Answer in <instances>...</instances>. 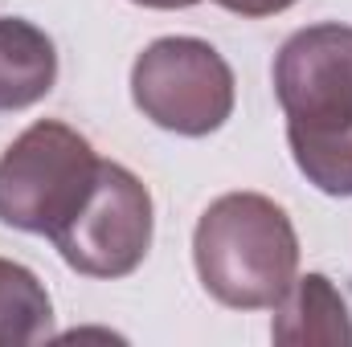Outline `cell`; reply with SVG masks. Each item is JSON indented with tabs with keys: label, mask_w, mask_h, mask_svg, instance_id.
I'll list each match as a JSON object with an SVG mask.
<instances>
[{
	"label": "cell",
	"mask_w": 352,
	"mask_h": 347,
	"mask_svg": "<svg viewBox=\"0 0 352 347\" xmlns=\"http://www.w3.org/2000/svg\"><path fill=\"white\" fill-rule=\"evenodd\" d=\"M201 286L234 311H274L299 278V237L283 204L263 192L217 196L192 233Z\"/></svg>",
	"instance_id": "obj_1"
},
{
	"label": "cell",
	"mask_w": 352,
	"mask_h": 347,
	"mask_svg": "<svg viewBox=\"0 0 352 347\" xmlns=\"http://www.w3.org/2000/svg\"><path fill=\"white\" fill-rule=\"evenodd\" d=\"M98 156L87 135L58 119L25 127L0 156V225L54 237L90 196Z\"/></svg>",
	"instance_id": "obj_2"
},
{
	"label": "cell",
	"mask_w": 352,
	"mask_h": 347,
	"mask_svg": "<svg viewBox=\"0 0 352 347\" xmlns=\"http://www.w3.org/2000/svg\"><path fill=\"white\" fill-rule=\"evenodd\" d=\"M131 98L173 135H213L234 115V70L201 37H160L131 66Z\"/></svg>",
	"instance_id": "obj_3"
},
{
	"label": "cell",
	"mask_w": 352,
	"mask_h": 347,
	"mask_svg": "<svg viewBox=\"0 0 352 347\" xmlns=\"http://www.w3.org/2000/svg\"><path fill=\"white\" fill-rule=\"evenodd\" d=\"M152 192L144 180L102 160L82 208L50 237L62 261L87 278H127L152 250Z\"/></svg>",
	"instance_id": "obj_4"
},
{
	"label": "cell",
	"mask_w": 352,
	"mask_h": 347,
	"mask_svg": "<svg viewBox=\"0 0 352 347\" xmlns=\"http://www.w3.org/2000/svg\"><path fill=\"white\" fill-rule=\"evenodd\" d=\"M274 94L287 131L352 127V25H307L274 58Z\"/></svg>",
	"instance_id": "obj_5"
},
{
	"label": "cell",
	"mask_w": 352,
	"mask_h": 347,
	"mask_svg": "<svg viewBox=\"0 0 352 347\" xmlns=\"http://www.w3.org/2000/svg\"><path fill=\"white\" fill-rule=\"evenodd\" d=\"M274 344H352V315L340 290L324 274H303L291 282L270 323Z\"/></svg>",
	"instance_id": "obj_6"
},
{
	"label": "cell",
	"mask_w": 352,
	"mask_h": 347,
	"mask_svg": "<svg viewBox=\"0 0 352 347\" xmlns=\"http://www.w3.org/2000/svg\"><path fill=\"white\" fill-rule=\"evenodd\" d=\"M58 82L54 41L25 16H0V110H25Z\"/></svg>",
	"instance_id": "obj_7"
},
{
	"label": "cell",
	"mask_w": 352,
	"mask_h": 347,
	"mask_svg": "<svg viewBox=\"0 0 352 347\" xmlns=\"http://www.w3.org/2000/svg\"><path fill=\"white\" fill-rule=\"evenodd\" d=\"M54 327V302L41 278L21 261L0 258V344H41Z\"/></svg>",
	"instance_id": "obj_8"
},
{
	"label": "cell",
	"mask_w": 352,
	"mask_h": 347,
	"mask_svg": "<svg viewBox=\"0 0 352 347\" xmlns=\"http://www.w3.org/2000/svg\"><path fill=\"white\" fill-rule=\"evenodd\" d=\"M295 168L328 196H352V127L287 131Z\"/></svg>",
	"instance_id": "obj_9"
},
{
	"label": "cell",
	"mask_w": 352,
	"mask_h": 347,
	"mask_svg": "<svg viewBox=\"0 0 352 347\" xmlns=\"http://www.w3.org/2000/svg\"><path fill=\"white\" fill-rule=\"evenodd\" d=\"M213 4H221L238 16H274V12H287L295 0H213Z\"/></svg>",
	"instance_id": "obj_10"
},
{
	"label": "cell",
	"mask_w": 352,
	"mask_h": 347,
	"mask_svg": "<svg viewBox=\"0 0 352 347\" xmlns=\"http://www.w3.org/2000/svg\"><path fill=\"white\" fill-rule=\"evenodd\" d=\"M131 4H144V8H192L201 0H131Z\"/></svg>",
	"instance_id": "obj_11"
}]
</instances>
